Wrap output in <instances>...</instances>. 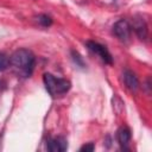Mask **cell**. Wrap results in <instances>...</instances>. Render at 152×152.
I'll list each match as a JSON object with an SVG mask.
<instances>
[{
	"label": "cell",
	"mask_w": 152,
	"mask_h": 152,
	"mask_svg": "<svg viewBox=\"0 0 152 152\" xmlns=\"http://www.w3.org/2000/svg\"><path fill=\"white\" fill-rule=\"evenodd\" d=\"M8 66H10V57L6 53L0 52V71L6 70Z\"/></svg>",
	"instance_id": "9"
},
{
	"label": "cell",
	"mask_w": 152,
	"mask_h": 152,
	"mask_svg": "<svg viewBox=\"0 0 152 152\" xmlns=\"http://www.w3.org/2000/svg\"><path fill=\"white\" fill-rule=\"evenodd\" d=\"M122 80L126 86L127 89H129L131 91H137L139 88V80L137 77V75L132 71V70H125L122 72Z\"/></svg>",
	"instance_id": "6"
},
{
	"label": "cell",
	"mask_w": 152,
	"mask_h": 152,
	"mask_svg": "<svg viewBox=\"0 0 152 152\" xmlns=\"http://www.w3.org/2000/svg\"><path fill=\"white\" fill-rule=\"evenodd\" d=\"M43 81H44V84H45L46 90L49 91V94L51 96L63 95V94L68 93L69 89L71 88L70 81H68L65 78L55 77L53 75L48 74V72H45L43 75Z\"/></svg>",
	"instance_id": "2"
},
{
	"label": "cell",
	"mask_w": 152,
	"mask_h": 152,
	"mask_svg": "<svg viewBox=\"0 0 152 152\" xmlns=\"http://www.w3.org/2000/svg\"><path fill=\"white\" fill-rule=\"evenodd\" d=\"M36 58L32 51L27 49H18L10 57V65L23 77H30L34 68Z\"/></svg>",
	"instance_id": "1"
},
{
	"label": "cell",
	"mask_w": 152,
	"mask_h": 152,
	"mask_svg": "<svg viewBox=\"0 0 152 152\" xmlns=\"http://www.w3.org/2000/svg\"><path fill=\"white\" fill-rule=\"evenodd\" d=\"M131 25L127 20L120 19L118 20L113 26V33L116 36V38L121 42H127L131 37Z\"/></svg>",
	"instance_id": "3"
},
{
	"label": "cell",
	"mask_w": 152,
	"mask_h": 152,
	"mask_svg": "<svg viewBox=\"0 0 152 152\" xmlns=\"http://www.w3.org/2000/svg\"><path fill=\"white\" fill-rule=\"evenodd\" d=\"M37 21L42 25V26H50L51 24H52V19L49 17V15H46V14H40V15H38L37 17Z\"/></svg>",
	"instance_id": "10"
},
{
	"label": "cell",
	"mask_w": 152,
	"mask_h": 152,
	"mask_svg": "<svg viewBox=\"0 0 152 152\" xmlns=\"http://www.w3.org/2000/svg\"><path fill=\"white\" fill-rule=\"evenodd\" d=\"M87 46L91 52L97 55L104 63H107V64H112L113 63V57H112V55L109 53V51L107 50L106 46H103V45H101V44H99L96 42H93V40L87 42Z\"/></svg>",
	"instance_id": "4"
},
{
	"label": "cell",
	"mask_w": 152,
	"mask_h": 152,
	"mask_svg": "<svg viewBox=\"0 0 152 152\" xmlns=\"http://www.w3.org/2000/svg\"><path fill=\"white\" fill-rule=\"evenodd\" d=\"M68 148V140L64 137H57L48 142V150L50 152H64Z\"/></svg>",
	"instance_id": "7"
},
{
	"label": "cell",
	"mask_w": 152,
	"mask_h": 152,
	"mask_svg": "<svg viewBox=\"0 0 152 152\" xmlns=\"http://www.w3.org/2000/svg\"><path fill=\"white\" fill-rule=\"evenodd\" d=\"M71 57H72V61L75 62V64L77 65V66H80V68H84V62H83V59H82V57L80 56V53L77 52V51H71Z\"/></svg>",
	"instance_id": "11"
},
{
	"label": "cell",
	"mask_w": 152,
	"mask_h": 152,
	"mask_svg": "<svg viewBox=\"0 0 152 152\" xmlns=\"http://www.w3.org/2000/svg\"><path fill=\"white\" fill-rule=\"evenodd\" d=\"M1 87H2V82L0 81V88H1Z\"/></svg>",
	"instance_id": "13"
},
{
	"label": "cell",
	"mask_w": 152,
	"mask_h": 152,
	"mask_svg": "<svg viewBox=\"0 0 152 152\" xmlns=\"http://www.w3.org/2000/svg\"><path fill=\"white\" fill-rule=\"evenodd\" d=\"M116 137H118V141L121 145V147L126 148V146L129 144V140H131V131H129V128L126 127V126L120 127L118 129Z\"/></svg>",
	"instance_id": "8"
},
{
	"label": "cell",
	"mask_w": 152,
	"mask_h": 152,
	"mask_svg": "<svg viewBox=\"0 0 152 152\" xmlns=\"http://www.w3.org/2000/svg\"><path fill=\"white\" fill-rule=\"evenodd\" d=\"M94 148H95V145H94L93 142H88V144L83 145V146L80 148V151H81V152H93Z\"/></svg>",
	"instance_id": "12"
},
{
	"label": "cell",
	"mask_w": 152,
	"mask_h": 152,
	"mask_svg": "<svg viewBox=\"0 0 152 152\" xmlns=\"http://www.w3.org/2000/svg\"><path fill=\"white\" fill-rule=\"evenodd\" d=\"M132 27H133V30H134V32L137 33V36H138L139 39L145 40V39L147 38L148 30H147V24H146V21L144 20V18H140V17L134 18V19H133Z\"/></svg>",
	"instance_id": "5"
}]
</instances>
